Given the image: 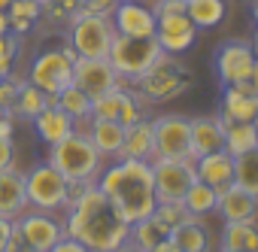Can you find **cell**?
<instances>
[{
	"instance_id": "6da1fadb",
	"label": "cell",
	"mask_w": 258,
	"mask_h": 252,
	"mask_svg": "<svg viewBox=\"0 0 258 252\" xmlns=\"http://www.w3.org/2000/svg\"><path fill=\"white\" fill-rule=\"evenodd\" d=\"M64 234L88 246L91 252H115L121 243H127L131 222H127L115 204L91 182L79 198H73L64 210Z\"/></svg>"
},
{
	"instance_id": "7a4b0ae2",
	"label": "cell",
	"mask_w": 258,
	"mask_h": 252,
	"mask_svg": "<svg viewBox=\"0 0 258 252\" xmlns=\"http://www.w3.org/2000/svg\"><path fill=\"white\" fill-rule=\"evenodd\" d=\"M97 188L115 204V210L137 222L152 216L158 198H155V179H152V161L137 158H112L97 176Z\"/></svg>"
},
{
	"instance_id": "3957f363",
	"label": "cell",
	"mask_w": 258,
	"mask_h": 252,
	"mask_svg": "<svg viewBox=\"0 0 258 252\" xmlns=\"http://www.w3.org/2000/svg\"><path fill=\"white\" fill-rule=\"evenodd\" d=\"M67 182H97L100 170L106 167V158L94 149V143L88 140V134L73 131L70 137H64L61 143L49 146V158H46Z\"/></svg>"
},
{
	"instance_id": "277c9868",
	"label": "cell",
	"mask_w": 258,
	"mask_h": 252,
	"mask_svg": "<svg viewBox=\"0 0 258 252\" xmlns=\"http://www.w3.org/2000/svg\"><path fill=\"white\" fill-rule=\"evenodd\" d=\"M191 85V73L182 64V55H161L158 64L152 70H146L131 88L146 100V103H167L176 100L179 94H185Z\"/></svg>"
},
{
	"instance_id": "5b68a950",
	"label": "cell",
	"mask_w": 258,
	"mask_h": 252,
	"mask_svg": "<svg viewBox=\"0 0 258 252\" xmlns=\"http://www.w3.org/2000/svg\"><path fill=\"white\" fill-rule=\"evenodd\" d=\"M161 55H164V49L158 46L155 37H121V34H115L106 58L124 85H134L146 70H152L158 64Z\"/></svg>"
},
{
	"instance_id": "8992f818",
	"label": "cell",
	"mask_w": 258,
	"mask_h": 252,
	"mask_svg": "<svg viewBox=\"0 0 258 252\" xmlns=\"http://www.w3.org/2000/svg\"><path fill=\"white\" fill-rule=\"evenodd\" d=\"M115 40V28L109 16L79 10V16L67 25V43L76 49L79 58H106Z\"/></svg>"
},
{
	"instance_id": "52a82bcc",
	"label": "cell",
	"mask_w": 258,
	"mask_h": 252,
	"mask_svg": "<svg viewBox=\"0 0 258 252\" xmlns=\"http://www.w3.org/2000/svg\"><path fill=\"white\" fill-rule=\"evenodd\" d=\"M76 49L70 43L58 46V49H46L31 61L28 70V82L37 85L46 94H58L67 85H73V64H76Z\"/></svg>"
},
{
	"instance_id": "ba28073f",
	"label": "cell",
	"mask_w": 258,
	"mask_h": 252,
	"mask_svg": "<svg viewBox=\"0 0 258 252\" xmlns=\"http://www.w3.org/2000/svg\"><path fill=\"white\" fill-rule=\"evenodd\" d=\"M25 188H28V204L31 210L43 213H64L70 204V182L46 161L37 164L34 170L25 173Z\"/></svg>"
},
{
	"instance_id": "9c48e42d",
	"label": "cell",
	"mask_w": 258,
	"mask_h": 252,
	"mask_svg": "<svg viewBox=\"0 0 258 252\" xmlns=\"http://www.w3.org/2000/svg\"><path fill=\"white\" fill-rule=\"evenodd\" d=\"M152 179L158 201H182L188 185L198 179L195 158H152Z\"/></svg>"
},
{
	"instance_id": "30bf717a",
	"label": "cell",
	"mask_w": 258,
	"mask_h": 252,
	"mask_svg": "<svg viewBox=\"0 0 258 252\" xmlns=\"http://www.w3.org/2000/svg\"><path fill=\"white\" fill-rule=\"evenodd\" d=\"M155 158H191L188 146V118L179 112H161L152 118Z\"/></svg>"
},
{
	"instance_id": "8fae6325",
	"label": "cell",
	"mask_w": 258,
	"mask_h": 252,
	"mask_svg": "<svg viewBox=\"0 0 258 252\" xmlns=\"http://www.w3.org/2000/svg\"><path fill=\"white\" fill-rule=\"evenodd\" d=\"M16 228L22 240L37 252H49L64 237V222L58 219V213H43V210H25L16 219Z\"/></svg>"
},
{
	"instance_id": "7c38bea8",
	"label": "cell",
	"mask_w": 258,
	"mask_h": 252,
	"mask_svg": "<svg viewBox=\"0 0 258 252\" xmlns=\"http://www.w3.org/2000/svg\"><path fill=\"white\" fill-rule=\"evenodd\" d=\"M73 85L82 88L94 100V97H100V94L124 85V82L112 70L109 58H76V64H73Z\"/></svg>"
},
{
	"instance_id": "4fadbf2b",
	"label": "cell",
	"mask_w": 258,
	"mask_h": 252,
	"mask_svg": "<svg viewBox=\"0 0 258 252\" xmlns=\"http://www.w3.org/2000/svg\"><path fill=\"white\" fill-rule=\"evenodd\" d=\"M255 67V55L249 49V40H228L216 49V73L222 85L243 82Z\"/></svg>"
},
{
	"instance_id": "5bb4252c",
	"label": "cell",
	"mask_w": 258,
	"mask_h": 252,
	"mask_svg": "<svg viewBox=\"0 0 258 252\" xmlns=\"http://www.w3.org/2000/svg\"><path fill=\"white\" fill-rule=\"evenodd\" d=\"M198 28L191 25V19L185 13H170V16H158L155 25V40L167 55H185L195 43H198Z\"/></svg>"
},
{
	"instance_id": "9a60e30c",
	"label": "cell",
	"mask_w": 258,
	"mask_h": 252,
	"mask_svg": "<svg viewBox=\"0 0 258 252\" xmlns=\"http://www.w3.org/2000/svg\"><path fill=\"white\" fill-rule=\"evenodd\" d=\"M109 22L115 34L121 37H155L158 16L152 13L149 4H131V0H118L115 10L109 13Z\"/></svg>"
},
{
	"instance_id": "2e32d148",
	"label": "cell",
	"mask_w": 258,
	"mask_h": 252,
	"mask_svg": "<svg viewBox=\"0 0 258 252\" xmlns=\"http://www.w3.org/2000/svg\"><path fill=\"white\" fill-rule=\"evenodd\" d=\"M225 124L228 118L219 115H195L188 118V146H191V158L210 155L216 149H225Z\"/></svg>"
},
{
	"instance_id": "e0dca14e",
	"label": "cell",
	"mask_w": 258,
	"mask_h": 252,
	"mask_svg": "<svg viewBox=\"0 0 258 252\" xmlns=\"http://www.w3.org/2000/svg\"><path fill=\"white\" fill-rule=\"evenodd\" d=\"M25 210H31L28 204V188H25V173L13 167L0 170V216L16 222Z\"/></svg>"
},
{
	"instance_id": "ac0fdd59",
	"label": "cell",
	"mask_w": 258,
	"mask_h": 252,
	"mask_svg": "<svg viewBox=\"0 0 258 252\" xmlns=\"http://www.w3.org/2000/svg\"><path fill=\"white\" fill-rule=\"evenodd\" d=\"M216 216H222V222H255L258 219V198L249 195L246 188H240L237 182H231L228 188L219 192Z\"/></svg>"
},
{
	"instance_id": "d6986e66",
	"label": "cell",
	"mask_w": 258,
	"mask_h": 252,
	"mask_svg": "<svg viewBox=\"0 0 258 252\" xmlns=\"http://www.w3.org/2000/svg\"><path fill=\"white\" fill-rule=\"evenodd\" d=\"M195 170H198L201 182H207L216 192H222V188H228L234 182V155H228L225 149H216L210 155L195 158Z\"/></svg>"
},
{
	"instance_id": "ffe728a7",
	"label": "cell",
	"mask_w": 258,
	"mask_h": 252,
	"mask_svg": "<svg viewBox=\"0 0 258 252\" xmlns=\"http://www.w3.org/2000/svg\"><path fill=\"white\" fill-rule=\"evenodd\" d=\"M85 134H88V140L94 143V149H97L106 161L118 158L121 143H124V124L109 121V118H91L88 128H85Z\"/></svg>"
},
{
	"instance_id": "44dd1931",
	"label": "cell",
	"mask_w": 258,
	"mask_h": 252,
	"mask_svg": "<svg viewBox=\"0 0 258 252\" xmlns=\"http://www.w3.org/2000/svg\"><path fill=\"white\" fill-rule=\"evenodd\" d=\"M118 158H137V161H152L155 158V137H152V118H140L131 128H124V143Z\"/></svg>"
},
{
	"instance_id": "7402d4cb",
	"label": "cell",
	"mask_w": 258,
	"mask_h": 252,
	"mask_svg": "<svg viewBox=\"0 0 258 252\" xmlns=\"http://www.w3.org/2000/svg\"><path fill=\"white\" fill-rule=\"evenodd\" d=\"M34 128H37V137L46 143V146H55L61 143L64 137H70L76 128H73V118L55 103V106H46L43 112H37L34 118Z\"/></svg>"
},
{
	"instance_id": "603a6c76",
	"label": "cell",
	"mask_w": 258,
	"mask_h": 252,
	"mask_svg": "<svg viewBox=\"0 0 258 252\" xmlns=\"http://www.w3.org/2000/svg\"><path fill=\"white\" fill-rule=\"evenodd\" d=\"M170 240L182 249V252H213V234L207 228V219H195L188 216L185 222H179L170 231Z\"/></svg>"
},
{
	"instance_id": "cb8c5ba5",
	"label": "cell",
	"mask_w": 258,
	"mask_h": 252,
	"mask_svg": "<svg viewBox=\"0 0 258 252\" xmlns=\"http://www.w3.org/2000/svg\"><path fill=\"white\" fill-rule=\"evenodd\" d=\"M222 115L228 121H258V94L222 85Z\"/></svg>"
},
{
	"instance_id": "d4e9b609",
	"label": "cell",
	"mask_w": 258,
	"mask_h": 252,
	"mask_svg": "<svg viewBox=\"0 0 258 252\" xmlns=\"http://www.w3.org/2000/svg\"><path fill=\"white\" fill-rule=\"evenodd\" d=\"M219 246L234 252H258V219L255 222H225L219 231Z\"/></svg>"
},
{
	"instance_id": "484cf974",
	"label": "cell",
	"mask_w": 258,
	"mask_h": 252,
	"mask_svg": "<svg viewBox=\"0 0 258 252\" xmlns=\"http://www.w3.org/2000/svg\"><path fill=\"white\" fill-rule=\"evenodd\" d=\"M185 16L198 31H213L228 19V0H185Z\"/></svg>"
},
{
	"instance_id": "4316f807",
	"label": "cell",
	"mask_w": 258,
	"mask_h": 252,
	"mask_svg": "<svg viewBox=\"0 0 258 252\" xmlns=\"http://www.w3.org/2000/svg\"><path fill=\"white\" fill-rule=\"evenodd\" d=\"M252 149H258V121H228L225 124V152L237 158Z\"/></svg>"
},
{
	"instance_id": "83f0119b",
	"label": "cell",
	"mask_w": 258,
	"mask_h": 252,
	"mask_svg": "<svg viewBox=\"0 0 258 252\" xmlns=\"http://www.w3.org/2000/svg\"><path fill=\"white\" fill-rule=\"evenodd\" d=\"M182 204H185L188 216H195V219H210V216H216L219 192H216L213 185H207V182L195 179V182L188 185V192L182 195Z\"/></svg>"
},
{
	"instance_id": "f1b7e54d",
	"label": "cell",
	"mask_w": 258,
	"mask_h": 252,
	"mask_svg": "<svg viewBox=\"0 0 258 252\" xmlns=\"http://www.w3.org/2000/svg\"><path fill=\"white\" fill-rule=\"evenodd\" d=\"M7 16H10V34L25 37L43 19V7H40V0H13Z\"/></svg>"
},
{
	"instance_id": "f546056e",
	"label": "cell",
	"mask_w": 258,
	"mask_h": 252,
	"mask_svg": "<svg viewBox=\"0 0 258 252\" xmlns=\"http://www.w3.org/2000/svg\"><path fill=\"white\" fill-rule=\"evenodd\" d=\"M170 237V231L155 219V216H146V219H137L131 222V234H127V243H134L140 252H149L158 240Z\"/></svg>"
},
{
	"instance_id": "4dcf8cb0",
	"label": "cell",
	"mask_w": 258,
	"mask_h": 252,
	"mask_svg": "<svg viewBox=\"0 0 258 252\" xmlns=\"http://www.w3.org/2000/svg\"><path fill=\"white\" fill-rule=\"evenodd\" d=\"M46 106H49V94H46V91H40V88H37V85H31V82H22L19 97H16V106H13V115L34 121V118H37V112H43Z\"/></svg>"
},
{
	"instance_id": "1f68e13d",
	"label": "cell",
	"mask_w": 258,
	"mask_h": 252,
	"mask_svg": "<svg viewBox=\"0 0 258 252\" xmlns=\"http://www.w3.org/2000/svg\"><path fill=\"white\" fill-rule=\"evenodd\" d=\"M55 97H58V106H61L73 121H85V118H91V97H88L82 88L67 85V88L58 91Z\"/></svg>"
},
{
	"instance_id": "d6a6232c",
	"label": "cell",
	"mask_w": 258,
	"mask_h": 252,
	"mask_svg": "<svg viewBox=\"0 0 258 252\" xmlns=\"http://www.w3.org/2000/svg\"><path fill=\"white\" fill-rule=\"evenodd\" d=\"M234 182L258 198V149L234 158Z\"/></svg>"
},
{
	"instance_id": "836d02e7",
	"label": "cell",
	"mask_w": 258,
	"mask_h": 252,
	"mask_svg": "<svg viewBox=\"0 0 258 252\" xmlns=\"http://www.w3.org/2000/svg\"><path fill=\"white\" fill-rule=\"evenodd\" d=\"M40 7H43V16L55 25H70L79 10H82V0H40Z\"/></svg>"
},
{
	"instance_id": "e575fe53",
	"label": "cell",
	"mask_w": 258,
	"mask_h": 252,
	"mask_svg": "<svg viewBox=\"0 0 258 252\" xmlns=\"http://www.w3.org/2000/svg\"><path fill=\"white\" fill-rule=\"evenodd\" d=\"M152 216H155L167 231H173L179 222H185V219H188V210H185V204H182V201H158V204H155V210H152Z\"/></svg>"
},
{
	"instance_id": "d590c367",
	"label": "cell",
	"mask_w": 258,
	"mask_h": 252,
	"mask_svg": "<svg viewBox=\"0 0 258 252\" xmlns=\"http://www.w3.org/2000/svg\"><path fill=\"white\" fill-rule=\"evenodd\" d=\"M19 88H22V79L16 73L0 79V109L13 115V106H16V97H19Z\"/></svg>"
},
{
	"instance_id": "8d00e7d4",
	"label": "cell",
	"mask_w": 258,
	"mask_h": 252,
	"mask_svg": "<svg viewBox=\"0 0 258 252\" xmlns=\"http://www.w3.org/2000/svg\"><path fill=\"white\" fill-rule=\"evenodd\" d=\"M13 164H16V143L7 140V137H0V170L13 167Z\"/></svg>"
},
{
	"instance_id": "74e56055",
	"label": "cell",
	"mask_w": 258,
	"mask_h": 252,
	"mask_svg": "<svg viewBox=\"0 0 258 252\" xmlns=\"http://www.w3.org/2000/svg\"><path fill=\"white\" fill-rule=\"evenodd\" d=\"M115 4H118V0H82V10H88V13H100V16H109V13L115 10Z\"/></svg>"
},
{
	"instance_id": "f35d334b",
	"label": "cell",
	"mask_w": 258,
	"mask_h": 252,
	"mask_svg": "<svg viewBox=\"0 0 258 252\" xmlns=\"http://www.w3.org/2000/svg\"><path fill=\"white\" fill-rule=\"evenodd\" d=\"M49 252H91V249H88V246H82L79 240H73V237H67V234H64V237L49 249Z\"/></svg>"
},
{
	"instance_id": "ab89813d",
	"label": "cell",
	"mask_w": 258,
	"mask_h": 252,
	"mask_svg": "<svg viewBox=\"0 0 258 252\" xmlns=\"http://www.w3.org/2000/svg\"><path fill=\"white\" fill-rule=\"evenodd\" d=\"M234 88H240V91H246V94H258V61H255V67H252V73L243 79V82H237Z\"/></svg>"
},
{
	"instance_id": "60d3db41",
	"label": "cell",
	"mask_w": 258,
	"mask_h": 252,
	"mask_svg": "<svg viewBox=\"0 0 258 252\" xmlns=\"http://www.w3.org/2000/svg\"><path fill=\"white\" fill-rule=\"evenodd\" d=\"M0 137L13 140V115H10V112H4V109H0Z\"/></svg>"
},
{
	"instance_id": "b9f144b4",
	"label": "cell",
	"mask_w": 258,
	"mask_h": 252,
	"mask_svg": "<svg viewBox=\"0 0 258 252\" xmlns=\"http://www.w3.org/2000/svg\"><path fill=\"white\" fill-rule=\"evenodd\" d=\"M10 234H13V222L0 216V252L7 249V243H10Z\"/></svg>"
},
{
	"instance_id": "7bdbcfd3",
	"label": "cell",
	"mask_w": 258,
	"mask_h": 252,
	"mask_svg": "<svg viewBox=\"0 0 258 252\" xmlns=\"http://www.w3.org/2000/svg\"><path fill=\"white\" fill-rule=\"evenodd\" d=\"M149 252H182V249H179V246H176L170 237H164V240H158V243H155Z\"/></svg>"
},
{
	"instance_id": "ee69618b",
	"label": "cell",
	"mask_w": 258,
	"mask_h": 252,
	"mask_svg": "<svg viewBox=\"0 0 258 252\" xmlns=\"http://www.w3.org/2000/svg\"><path fill=\"white\" fill-rule=\"evenodd\" d=\"M0 34H10V16H7V10H0Z\"/></svg>"
},
{
	"instance_id": "f6af8a7d",
	"label": "cell",
	"mask_w": 258,
	"mask_h": 252,
	"mask_svg": "<svg viewBox=\"0 0 258 252\" xmlns=\"http://www.w3.org/2000/svg\"><path fill=\"white\" fill-rule=\"evenodd\" d=\"M249 49H252V55H255V61H258V28H255L252 37H249Z\"/></svg>"
},
{
	"instance_id": "bcb514c9",
	"label": "cell",
	"mask_w": 258,
	"mask_h": 252,
	"mask_svg": "<svg viewBox=\"0 0 258 252\" xmlns=\"http://www.w3.org/2000/svg\"><path fill=\"white\" fill-rule=\"evenodd\" d=\"M115 252H140V249H137V246H134V243H121V246H118V249H115Z\"/></svg>"
},
{
	"instance_id": "7dc6e473",
	"label": "cell",
	"mask_w": 258,
	"mask_h": 252,
	"mask_svg": "<svg viewBox=\"0 0 258 252\" xmlns=\"http://www.w3.org/2000/svg\"><path fill=\"white\" fill-rule=\"evenodd\" d=\"M252 22H255V28H258V0H252Z\"/></svg>"
},
{
	"instance_id": "c3c4849f",
	"label": "cell",
	"mask_w": 258,
	"mask_h": 252,
	"mask_svg": "<svg viewBox=\"0 0 258 252\" xmlns=\"http://www.w3.org/2000/svg\"><path fill=\"white\" fill-rule=\"evenodd\" d=\"M10 4H13V0H0V10H10Z\"/></svg>"
},
{
	"instance_id": "681fc988",
	"label": "cell",
	"mask_w": 258,
	"mask_h": 252,
	"mask_svg": "<svg viewBox=\"0 0 258 252\" xmlns=\"http://www.w3.org/2000/svg\"><path fill=\"white\" fill-rule=\"evenodd\" d=\"M131 4H149V0H131Z\"/></svg>"
},
{
	"instance_id": "f907efd6",
	"label": "cell",
	"mask_w": 258,
	"mask_h": 252,
	"mask_svg": "<svg viewBox=\"0 0 258 252\" xmlns=\"http://www.w3.org/2000/svg\"><path fill=\"white\" fill-rule=\"evenodd\" d=\"M4 252H10V249H4Z\"/></svg>"
}]
</instances>
